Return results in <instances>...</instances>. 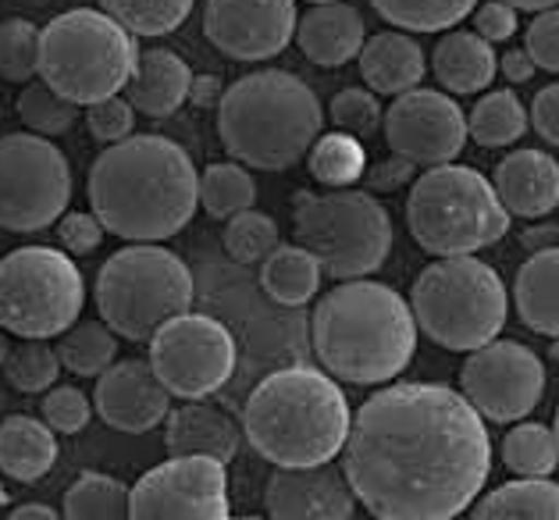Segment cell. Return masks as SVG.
Wrapping results in <instances>:
<instances>
[{
	"label": "cell",
	"instance_id": "obj_1",
	"mask_svg": "<svg viewBox=\"0 0 559 520\" xmlns=\"http://www.w3.org/2000/svg\"><path fill=\"white\" fill-rule=\"evenodd\" d=\"M492 471V442L467 395L400 381L364 400L343 446L353 496L378 520H453Z\"/></svg>",
	"mask_w": 559,
	"mask_h": 520
},
{
	"label": "cell",
	"instance_id": "obj_2",
	"mask_svg": "<svg viewBox=\"0 0 559 520\" xmlns=\"http://www.w3.org/2000/svg\"><path fill=\"white\" fill-rule=\"evenodd\" d=\"M90 211L104 232L129 243H165L193 222L200 172L168 135H129L100 150L90 168Z\"/></svg>",
	"mask_w": 559,
	"mask_h": 520
},
{
	"label": "cell",
	"instance_id": "obj_3",
	"mask_svg": "<svg viewBox=\"0 0 559 520\" xmlns=\"http://www.w3.org/2000/svg\"><path fill=\"white\" fill-rule=\"evenodd\" d=\"M310 342L332 378L349 386H385L414 361L417 321L411 304L389 285L349 279L318 299Z\"/></svg>",
	"mask_w": 559,
	"mask_h": 520
},
{
	"label": "cell",
	"instance_id": "obj_4",
	"mask_svg": "<svg viewBox=\"0 0 559 520\" xmlns=\"http://www.w3.org/2000/svg\"><path fill=\"white\" fill-rule=\"evenodd\" d=\"M346 392L318 367H282L250 392L242 410L247 442L275 468H313L343 453L349 439Z\"/></svg>",
	"mask_w": 559,
	"mask_h": 520
},
{
	"label": "cell",
	"instance_id": "obj_5",
	"mask_svg": "<svg viewBox=\"0 0 559 520\" xmlns=\"http://www.w3.org/2000/svg\"><path fill=\"white\" fill-rule=\"evenodd\" d=\"M324 111L318 93L282 68L250 72L225 86L217 104V135L231 161L257 172H285L310 154Z\"/></svg>",
	"mask_w": 559,
	"mask_h": 520
},
{
	"label": "cell",
	"instance_id": "obj_6",
	"mask_svg": "<svg viewBox=\"0 0 559 520\" xmlns=\"http://www.w3.org/2000/svg\"><path fill=\"white\" fill-rule=\"evenodd\" d=\"M135 61V36L104 11L72 8L39 29V79L79 107L118 97Z\"/></svg>",
	"mask_w": 559,
	"mask_h": 520
},
{
	"label": "cell",
	"instance_id": "obj_7",
	"mask_svg": "<svg viewBox=\"0 0 559 520\" xmlns=\"http://www.w3.org/2000/svg\"><path fill=\"white\" fill-rule=\"evenodd\" d=\"M406 228L431 257H467L510 232V211L496 186L467 164H435L414 179Z\"/></svg>",
	"mask_w": 559,
	"mask_h": 520
},
{
	"label": "cell",
	"instance_id": "obj_8",
	"mask_svg": "<svg viewBox=\"0 0 559 520\" xmlns=\"http://www.w3.org/2000/svg\"><path fill=\"white\" fill-rule=\"evenodd\" d=\"M97 314L118 339L150 342L160 324L193 307V271L157 243H132L104 260Z\"/></svg>",
	"mask_w": 559,
	"mask_h": 520
},
{
	"label": "cell",
	"instance_id": "obj_9",
	"mask_svg": "<svg viewBox=\"0 0 559 520\" xmlns=\"http://www.w3.org/2000/svg\"><path fill=\"white\" fill-rule=\"evenodd\" d=\"M507 285L477 257H439L414 282V321L442 350L471 353L507 324Z\"/></svg>",
	"mask_w": 559,
	"mask_h": 520
},
{
	"label": "cell",
	"instance_id": "obj_10",
	"mask_svg": "<svg viewBox=\"0 0 559 520\" xmlns=\"http://www.w3.org/2000/svg\"><path fill=\"white\" fill-rule=\"evenodd\" d=\"M296 243L318 257L324 275L364 279L385 264L392 250V217L385 203L364 189H299L293 203Z\"/></svg>",
	"mask_w": 559,
	"mask_h": 520
},
{
	"label": "cell",
	"instance_id": "obj_11",
	"mask_svg": "<svg viewBox=\"0 0 559 520\" xmlns=\"http://www.w3.org/2000/svg\"><path fill=\"white\" fill-rule=\"evenodd\" d=\"M86 304L83 271L53 246H19L0 257V328L19 339H58Z\"/></svg>",
	"mask_w": 559,
	"mask_h": 520
},
{
	"label": "cell",
	"instance_id": "obj_12",
	"mask_svg": "<svg viewBox=\"0 0 559 520\" xmlns=\"http://www.w3.org/2000/svg\"><path fill=\"white\" fill-rule=\"evenodd\" d=\"M72 200V164L36 132L0 135V228L29 236L50 228Z\"/></svg>",
	"mask_w": 559,
	"mask_h": 520
},
{
	"label": "cell",
	"instance_id": "obj_13",
	"mask_svg": "<svg viewBox=\"0 0 559 520\" xmlns=\"http://www.w3.org/2000/svg\"><path fill=\"white\" fill-rule=\"evenodd\" d=\"M150 367L179 400H207L236 371V339L207 314H179L150 335Z\"/></svg>",
	"mask_w": 559,
	"mask_h": 520
},
{
	"label": "cell",
	"instance_id": "obj_14",
	"mask_svg": "<svg viewBox=\"0 0 559 520\" xmlns=\"http://www.w3.org/2000/svg\"><path fill=\"white\" fill-rule=\"evenodd\" d=\"M460 392L488 421H524L542 403L545 367L524 342L492 339L467 353L460 367Z\"/></svg>",
	"mask_w": 559,
	"mask_h": 520
},
{
	"label": "cell",
	"instance_id": "obj_15",
	"mask_svg": "<svg viewBox=\"0 0 559 520\" xmlns=\"http://www.w3.org/2000/svg\"><path fill=\"white\" fill-rule=\"evenodd\" d=\"M132 520H231L225 463L171 457L129 488Z\"/></svg>",
	"mask_w": 559,
	"mask_h": 520
},
{
	"label": "cell",
	"instance_id": "obj_16",
	"mask_svg": "<svg viewBox=\"0 0 559 520\" xmlns=\"http://www.w3.org/2000/svg\"><path fill=\"white\" fill-rule=\"evenodd\" d=\"M385 143L395 157H406L414 168L453 164L467 146V115L439 90L400 93L385 111Z\"/></svg>",
	"mask_w": 559,
	"mask_h": 520
},
{
	"label": "cell",
	"instance_id": "obj_17",
	"mask_svg": "<svg viewBox=\"0 0 559 520\" xmlns=\"http://www.w3.org/2000/svg\"><path fill=\"white\" fill-rule=\"evenodd\" d=\"M296 0H207L203 36L231 61L278 58L296 39Z\"/></svg>",
	"mask_w": 559,
	"mask_h": 520
},
{
	"label": "cell",
	"instance_id": "obj_18",
	"mask_svg": "<svg viewBox=\"0 0 559 520\" xmlns=\"http://www.w3.org/2000/svg\"><path fill=\"white\" fill-rule=\"evenodd\" d=\"M264 510L271 520H349L357 496L332 460L313 468H275L264 488Z\"/></svg>",
	"mask_w": 559,
	"mask_h": 520
},
{
	"label": "cell",
	"instance_id": "obj_19",
	"mask_svg": "<svg viewBox=\"0 0 559 520\" xmlns=\"http://www.w3.org/2000/svg\"><path fill=\"white\" fill-rule=\"evenodd\" d=\"M93 410L100 414L107 428L143 435L165 424L171 410V392L160 386L150 361H115L97 378Z\"/></svg>",
	"mask_w": 559,
	"mask_h": 520
},
{
	"label": "cell",
	"instance_id": "obj_20",
	"mask_svg": "<svg viewBox=\"0 0 559 520\" xmlns=\"http://www.w3.org/2000/svg\"><path fill=\"white\" fill-rule=\"evenodd\" d=\"M496 193L510 217H545L559 208V164L545 150H513L496 168Z\"/></svg>",
	"mask_w": 559,
	"mask_h": 520
},
{
	"label": "cell",
	"instance_id": "obj_21",
	"mask_svg": "<svg viewBox=\"0 0 559 520\" xmlns=\"http://www.w3.org/2000/svg\"><path fill=\"white\" fill-rule=\"evenodd\" d=\"M296 44L304 58L318 68H343L360 58L367 44L364 15L353 4L332 0V4H313L304 19L296 22Z\"/></svg>",
	"mask_w": 559,
	"mask_h": 520
},
{
	"label": "cell",
	"instance_id": "obj_22",
	"mask_svg": "<svg viewBox=\"0 0 559 520\" xmlns=\"http://www.w3.org/2000/svg\"><path fill=\"white\" fill-rule=\"evenodd\" d=\"M165 449L171 457H211L217 463H231L239 453V428L225 410L189 400L168 410Z\"/></svg>",
	"mask_w": 559,
	"mask_h": 520
},
{
	"label": "cell",
	"instance_id": "obj_23",
	"mask_svg": "<svg viewBox=\"0 0 559 520\" xmlns=\"http://www.w3.org/2000/svg\"><path fill=\"white\" fill-rule=\"evenodd\" d=\"M360 75L364 86L378 93V97H400L420 86V79L428 72L425 50L403 29H385L371 36L360 50Z\"/></svg>",
	"mask_w": 559,
	"mask_h": 520
},
{
	"label": "cell",
	"instance_id": "obj_24",
	"mask_svg": "<svg viewBox=\"0 0 559 520\" xmlns=\"http://www.w3.org/2000/svg\"><path fill=\"white\" fill-rule=\"evenodd\" d=\"M189 86H193L189 64L175 50L154 47L140 54V61H135L126 86V101L135 107V115L171 118L189 101Z\"/></svg>",
	"mask_w": 559,
	"mask_h": 520
},
{
	"label": "cell",
	"instance_id": "obj_25",
	"mask_svg": "<svg viewBox=\"0 0 559 520\" xmlns=\"http://www.w3.org/2000/svg\"><path fill=\"white\" fill-rule=\"evenodd\" d=\"M431 72L439 86L453 97H471L492 86L499 72V58L488 39H481L474 29H453L445 33L431 50Z\"/></svg>",
	"mask_w": 559,
	"mask_h": 520
},
{
	"label": "cell",
	"instance_id": "obj_26",
	"mask_svg": "<svg viewBox=\"0 0 559 520\" xmlns=\"http://www.w3.org/2000/svg\"><path fill=\"white\" fill-rule=\"evenodd\" d=\"M47 421L29 414H11L0 421V474L11 482L33 485L47 477L58 460V439Z\"/></svg>",
	"mask_w": 559,
	"mask_h": 520
},
{
	"label": "cell",
	"instance_id": "obj_27",
	"mask_svg": "<svg viewBox=\"0 0 559 520\" xmlns=\"http://www.w3.org/2000/svg\"><path fill=\"white\" fill-rule=\"evenodd\" d=\"M513 304L531 332L559 339V246H545L524 260L513 282Z\"/></svg>",
	"mask_w": 559,
	"mask_h": 520
},
{
	"label": "cell",
	"instance_id": "obj_28",
	"mask_svg": "<svg viewBox=\"0 0 559 520\" xmlns=\"http://www.w3.org/2000/svg\"><path fill=\"white\" fill-rule=\"evenodd\" d=\"M321 264L304 246H275L261 260V289L282 307H304L321 289Z\"/></svg>",
	"mask_w": 559,
	"mask_h": 520
},
{
	"label": "cell",
	"instance_id": "obj_29",
	"mask_svg": "<svg viewBox=\"0 0 559 520\" xmlns=\"http://www.w3.org/2000/svg\"><path fill=\"white\" fill-rule=\"evenodd\" d=\"M471 520H559V485L549 477H516L488 492Z\"/></svg>",
	"mask_w": 559,
	"mask_h": 520
},
{
	"label": "cell",
	"instance_id": "obj_30",
	"mask_svg": "<svg viewBox=\"0 0 559 520\" xmlns=\"http://www.w3.org/2000/svg\"><path fill=\"white\" fill-rule=\"evenodd\" d=\"M58 339L61 342L53 346L58 350V361L64 371H72L75 378H100L107 367L118 361V335L104 321L79 318Z\"/></svg>",
	"mask_w": 559,
	"mask_h": 520
},
{
	"label": "cell",
	"instance_id": "obj_31",
	"mask_svg": "<svg viewBox=\"0 0 559 520\" xmlns=\"http://www.w3.org/2000/svg\"><path fill=\"white\" fill-rule=\"evenodd\" d=\"M527 132V111L513 90H492L471 107L467 135L485 150L510 146Z\"/></svg>",
	"mask_w": 559,
	"mask_h": 520
},
{
	"label": "cell",
	"instance_id": "obj_32",
	"mask_svg": "<svg viewBox=\"0 0 559 520\" xmlns=\"http://www.w3.org/2000/svg\"><path fill=\"white\" fill-rule=\"evenodd\" d=\"M61 520H132L129 488L111 474L86 471L64 492Z\"/></svg>",
	"mask_w": 559,
	"mask_h": 520
},
{
	"label": "cell",
	"instance_id": "obj_33",
	"mask_svg": "<svg viewBox=\"0 0 559 520\" xmlns=\"http://www.w3.org/2000/svg\"><path fill=\"white\" fill-rule=\"evenodd\" d=\"M307 168L321 186L329 189H349L364 179L367 172V150L357 135L349 132H324L313 140L307 154Z\"/></svg>",
	"mask_w": 559,
	"mask_h": 520
},
{
	"label": "cell",
	"instance_id": "obj_34",
	"mask_svg": "<svg viewBox=\"0 0 559 520\" xmlns=\"http://www.w3.org/2000/svg\"><path fill=\"white\" fill-rule=\"evenodd\" d=\"M481 0H371V8L392 29L403 33H442L453 29Z\"/></svg>",
	"mask_w": 559,
	"mask_h": 520
},
{
	"label": "cell",
	"instance_id": "obj_35",
	"mask_svg": "<svg viewBox=\"0 0 559 520\" xmlns=\"http://www.w3.org/2000/svg\"><path fill=\"white\" fill-rule=\"evenodd\" d=\"M257 200V182L239 161H214L200 175V203L217 222H228L231 214L250 211Z\"/></svg>",
	"mask_w": 559,
	"mask_h": 520
},
{
	"label": "cell",
	"instance_id": "obj_36",
	"mask_svg": "<svg viewBox=\"0 0 559 520\" xmlns=\"http://www.w3.org/2000/svg\"><path fill=\"white\" fill-rule=\"evenodd\" d=\"M193 4L197 0H100V11L132 36H168L193 15Z\"/></svg>",
	"mask_w": 559,
	"mask_h": 520
},
{
	"label": "cell",
	"instance_id": "obj_37",
	"mask_svg": "<svg viewBox=\"0 0 559 520\" xmlns=\"http://www.w3.org/2000/svg\"><path fill=\"white\" fill-rule=\"evenodd\" d=\"M502 463L521 477H549L559 463V442L545 424H516L502 439Z\"/></svg>",
	"mask_w": 559,
	"mask_h": 520
},
{
	"label": "cell",
	"instance_id": "obj_38",
	"mask_svg": "<svg viewBox=\"0 0 559 520\" xmlns=\"http://www.w3.org/2000/svg\"><path fill=\"white\" fill-rule=\"evenodd\" d=\"M19 118L25 132H36V135H47V140H58L68 129L79 121V104L64 101L61 93H53L44 79L33 82L19 93Z\"/></svg>",
	"mask_w": 559,
	"mask_h": 520
},
{
	"label": "cell",
	"instance_id": "obj_39",
	"mask_svg": "<svg viewBox=\"0 0 559 520\" xmlns=\"http://www.w3.org/2000/svg\"><path fill=\"white\" fill-rule=\"evenodd\" d=\"M222 243L231 260H239V264H257V260H264L278 246V225L271 214H261L253 208L239 211L225 222Z\"/></svg>",
	"mask_w": 559,
	"mask_h": 520
},
{
	"label": "cell",
	"instance_id": "obj_40",
	"mask_svg": "<svg viewBox=\"0 0 559 520\" xmlns=\"http://www.w3.org/2000/svg\"><path fill=\"white\" fill-rule=\"evenodd\" d=\"M4 375L19 392H47L61 375L58 350L44 346V339H25L8 353Z\"/></svg>",
	"mask_w": 559,
	"mask_h": 520
},
{
	"label": "cell",
	"instance_id": "obj_41",
	"mask_svg": "<svg viewBox=\"0 0 559 520\" xmlns=\"http://www.w3.org/2000/svg\"><path fill=\"white\" fill-rule=\"evenodd\" d=\"M39 75V29L29 19L0 22V79L33 82Z\"/></svg>",
	"mask_w": 559,
	"mask_h": 520
},
{
	"label": "cell",
	"instance_id": "obj_42",
	"mask_svg": "<svg viewBox=\"0 0 559 520\" xmlns=\"http://www.w3.org/2000/svg\"><path fill=\"white\" fill-rule=\"evenodd\" d=\"M329 118L338 132H349L357 140H371V135L385 126V111L378 104V93L349 86L343 93H335L329 104Z\"/></svg>",
	"mask_w": 559,
	"mask_h": 520
},
{
	"label": "cell",
	"instance_id": "obj_43",
	"mask_svg": "<svg viewBox=\"0 0 559 520\" xmlns=\"http://www.w3.org/2000/svg\"><path fill=\"white\" fill-rule=\"evenodd\" d=\"M90 395L75 386H53L44 395V421L61 435H79L90 424Z\"/></svg>",
	"mask_w": 559,
	"mask_h": 520
},
{
	"label": "cell",
	"instance_id": "obj_44",
	"mask_svg": "<svg viewBox=\"0 0 559 520\" xmlns=\"http://www.w3.org/2000/svg\"><path fill=\"white\" fill-rule=\"evenodd\" d=\"M86 129L97 143L111 146V143H121L129 140L132 129H135V107L121 97H107V101H97L86 107Z\"/></svg>",
	"mask_w": 559,
	"mask_h": 520
},
{
	"label": "cell",
	"instance_id": "obj_45",
	"mask_svg": "<svg viewBox=\"0 0 559 520\" xmlns=\"http://www.w3.org/2000/svg\"><path fill=\"white\" fill-rule=\"evenodd\" d=\"M524 50H527V58L535 61V68L559 75V8L538 11L535 22L527 25Z\"/></svg>",
	"mask_w": 559,
	"mask_h": 520
},
{
	"label": "cell",
	"instance_id": "obj_46",
	"mask_svg": "<svg viewBox=\"0 0 559 520\" xmlns=\"http://www.w3.org/2000/svg\"><path fill=\"white\" fill-rule=\"evenodd\" d=\"M53 232H58L61 250L68 257L93 253L104 243V225L97 222V214H93V211H68V214H61V222H58V228H53Z\"/></svg>",
	"mask_w": 559,
	"mask_h": 520
},
{
	"label": "cell",
	"instance_id": "obj_47",
	"mask_svg": "<svg viewBox=\"0 0 559 520\" xmlns=\"http://www.w3.org/2000/svg\"><path fill=\"white\" fill-rule=\"evenodd\" d=\"M471 22H474V33L496 47L513 39V33L521 29V11L507 4V0H481V4L471 11Z\"/></svg>",
	"mask_w": 559,
	"mask_h": 520
},
{
	"label": "cell",
	"instance_id": "obj_48",
	"mask_svg": "<svg viewBox=\"0 0 559 520\" xmlns=\"http://www.w3.org/2000/svg\"><path fill=\"white\" fill-rule=\"evenodd\" d=\"M531 129H535L545 143L559 146V82L552 86H542L531 101Z\"/></svg>",
	"mask_w": 559,
	"mask_h": 520
},
{
	"label": "cell",
	"instance_id": "obj_49",
	"mask_svg": "<svg viewBox=\"0 0 559 520\" xmlns=\"http://www.w3.org/2000/svg\"><path fill=\"white\" fill-rule=\"evenodd\" d=\"M364 179L371 189H378V193H392V189H400L403 182L414 179V164L406 157L392 154V161H381V164H374L371 172H364Z\"/></svg>",
	"mask_w": 559,
	"mask_h": 520
},
{
	"label": "cell",
	"instance_id": "obj_50",
	"mask_svg": "<svg viewBox=\"0 0 559 520\" xmlns=\"http://www.w3.org/2000/svg\"><path fill=\"white\" fill-rule=\"evenodd\" d=\"M499 72H502V79L513 82V86H516V82H527L531 75H535V61L527 58V50H524V47H521V50H507V54L499 58Z\"/></svg>",
	"mask_w": 559,
	"mask_h": 520
},
{
	"label": "cell",
	"instance_id": "obj_51",
	"mask_svg": "<svg viewBox=\"0 0 559 520\" xmlns=\"http://www.w3.org/2000/svg\"><path fill=\"white\" fill-rule=\"evenodd\" d=\"M225 97V86L217 75H193V86H189V101L197 107H217Z\"/></svg>",
	"mask_w": 559,
	"mask_h": 520
},
{
	"label": "cell",
	"instance_id": "obj_52",
	"mask_svg": "<svg viewBox=\"0 0 559 520\" xmlns=\"http://www.w3.org/2000/svg\"><path fill=\"white\" fill-rule=\"evenodd\" d=\"M8 520H61V513L44 503H22L8 513Z\"/></svg>",
	"mask_w": 559,
	"mask_h": 520
},
{
	"label": "cell",
	"instance_id": "obj_53",
	"mask_svg": "<svg viewBox=\"0 0 559 520\" xmlns=\"http://www.w3.org/2000/svg\"><path fill=\"white\" fill-rule=\"evenodd\" d=\"M507 4H513L516 11H549V8H559V0H507Z\"/></svg>",
	"mask_w": 559,
	"mask_h": 520
},
{
	"label": "cell",
	"instance_id": "obj_54",
	"mask_svg": "<svg viewBox=\"0 0 559 520\" xmlns=\"http://www.w3.org/2000/svg\"><path fill=\"white\" fill-rule=\"evenodd\" d=\"M8 353H11V342H8V332H4V328H0V371H4Z\"/></svg>",
	"mask_w": 559,
	"mask_h": 520
},
{
	"label": "cell",
	"instance_id": "obj_55",
	"mask_svg": "<svg viewBox=\"0 0 559 520\" xmlns=\"http://www.w3.org/2000/svg\"><path fill=\"white\" fill-rule=\"evenodd\" d=\"M22 4H29V8H47L50 0H22Z\"/></svg>",
	"mask_w": 559,
	"mask_h": 520
},
{
	"label": "cell",
	"instance_id": "obj_56",
	"mask_svg": "<svg viewBox=\"0 0 559 520\" xmlns=\"http://www.w3.org/2000/svg\"><path fill=\"white\" fill-rule=\"evenodd\" d=\"M552 435H556V442H559V406H556V428H552Z\"/></svg>",
	"mask_w": 559,
	"mask_h": 520
},
{
	"label": "cell",
	"instance_id": "obj_57",
	"mask_svg": "<svg viewBox=\"0 0 559 520\" xmlns=\"http://www.w3.org/2000/svg\"><path fill=\"white\" fill-rule=\"evenodd\" d=\"M231 520H264V517H231ZM271 520V517H267Z\"/></svg>",
	"mask_w": 559,
	"mask_h": 520
},
{
	"label": "cell",
	"instance_id": "obj_58",
	"mask_svg": "<svg viewBox=\"0 0 559 520\" xmlns=\"http://www.w3.org/2000/svg\"><path fill=\"white\" fill-rule=\"evenodd\" d=\"M310 4H332V0H310Z\"/></svg>",
	"mask_w": 559,
	"mask_h": 520
}]
</instances>
